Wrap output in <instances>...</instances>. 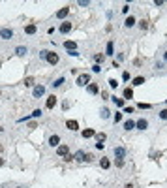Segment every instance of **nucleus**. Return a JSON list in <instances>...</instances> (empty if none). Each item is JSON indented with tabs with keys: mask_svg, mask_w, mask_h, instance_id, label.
I'll return each instance as SVG.
<instances>
[{
	"mask_svg": "<svg viewBox=\"0 0 167 188\" xmlns=\"http://www.w3.org/2000/svg\"><path fill=\"white\" fill-rule=\"evenodd\" d=\"M39 58H43V60H47L51 64V66H57L58 62H60V57H58L55 51H47V49H43V51H39Z\"/></svg>",
	"mask_w": 167,
	"mask_h": 188,
	"instance_id": "nucleus-1",
	"label": "nucleus"
},
{
	"mask_svg": "<svg viewBox=\"0 0 167 188\" xmlns=\"http://www.w3.org/2000/svg\"><path fill=\"white\" fill-rule=\"evenodd\" d=\"M113 154H115V158H117V160H124L126 154H128V151H126V147L118 145V147H115V149H113Z\"/></svg>",
	"mask_w": 167,
	"mask_h": 188,
	"instance_id": "nucleus-2",
	"label": "nucleus"
},
{
	"mask_svg": "<svg viewBox=\"0 0 167 188\" xmlns=\"http://www.w3.org/2000/svg\"><path fill=\"white\" fill-rule=\"evenodd\" d=\"M41 115H43V113H41V109H34L30 115H26V117H21L17 122H28V121H32V119H38V117H41Z\"/></svg>",
	"mask_w": 167,
	"mask_h": 188,
	"instance_id": "nucleus-3",
	"label": "nucleus"
},
{
	"mask_svg": "<svg viewBox=\"0 0 167 188\" xmlns=\"http://www.w3.org/2000/svg\"><path fill=\"white\" fill-rule=\"evenodd\" d=\"M0 38L2 40H11L13 38V28H8V26L0 28Z\"/></svg>",
	"mask_w": 167,
	"mask_h": 188,
	"instance_id": "nucleus-4",
	"label": "nucleus"
},
{
	"mask_svg": "<svg viewBox=\"0 0 167 188\" xmlns=\"http://www.w3.org/2000/svg\"><path fill=\"white\" fill-rule=\"evenodd\" d=\"M71 28H73V26H71V23H70V21H62V23H60V28H58V32H60V34H70Z\"/></svg>",
	"mask_w": 167,
	"mask_h": 188,
	"instance_id": "nucleus-5",
	"label": "nucleus"
},
{
	"mask_svg": "<svg viewBox=\"0 0 167 188\" xmlns=\"http://www.w3.org/2000/svg\"><path fill=\"white\" fill-rule=\"evenodd\" d=\"M43 94H45V87H43V85H36L32 89V96H34V98H41Z\"/></svg>",
	"mask_w": 167,
	"mask_h": 188,
	"instance_id": "nucleus-6",
	"label": "nucleus"
},
{
	"mask_svg": "<svg viewBox=\"0 0 167 188\" xmlns=\"http://www.w3.org/2000/svg\"><path fill=\"white\" fill-rule=\"evenodd\" d=\"M90 83V75L88 74H83V75H79L77 77V85L79 87H86Z\"/></svg>",
	"mask_w": 167,
	"mask_h": 188,
	"instance_id": "nucleus-7",
	"label": "nucleus"
},
{
	"mask_svg": "<svg viewBox=\"0 0 167 188\" xmlns=\"http://www.w3.org/2000/svg\"><path fill=\"white\" fill-rule=\"evenodd\" d=\"M57 154L60 158H64L66 154H70V147H68V145H58L57 147Z\"/></svg>",
	"mask_w": 167,
	"mask_h": 188,
	"instance_id": "nucleus-8",
	"label": "nucleus"
},
{
	"mask_svg": "<svg viewBox=\"0 0 167 188\" xmlns=\"http://www.w3.org/2000/svg\"><path fill=\"white\" fill-rule=\"evenodd\" d=\"M68 13H70V6H64L62 10H58V11H57V15H55V17H57V19H66V17H68Z\"/></svg>",
	"mask_w": 167,
	"mask_h": 188,
	"instance_id": "nucleus-9",
	"label": "nucleus"
},
{
	"mask_svg": "<svg viewBox=\"0 0 167 188\" xmlns=\"http://www.w3.org/2000/svg\"><path fill=\"white\" fill-rule=\"evenodd\" d=\"M86 92L94 96V94H98V92H100V87H98L96 83H88V85H86Z\"/></svg>",
	"mask_w": 167,
	"mask_h": 188,
	"instance_id": "nucleus-10",
	"label": "nucleus"
},
{
	"mask_svg": "<svg viewBox=\"0 0 167 188\" xmlns=\"http://www.w3.org/2000/svg\"><path fill=\"white\" fill-rule=\"evenodd\" d=\"M135 128H137V130H146V128H148V121H146V119L135 121Z\"/></svg>",
	"mask_w": 167,
	"mask_h": 188,
	"instance_id": "nucleus-11",
	"label": "nucleus"
},
{
	"mask_svg": "<svg viewBox=\"0 0 167 188\" xmlns=\"http://www.w3.org/2000/svg\"><path fill=\"white\" fill-rule=\"evenodd\" d=\"M57 105V96H47V102H45V107L47 109H53V107Z\"/></svg>",
	"mask_w": 167,
	"mask_h": 188,
	"instance_id": "nucleus-12",
	"label": "nucleus"
},
{
	"mask_svg": "<svg viewBox=\"0 0 167 188\" xmlns=\"http://www.w3.org/2000/svg\"><path fill=\"white\" fill-rule=\"evenodd\" d=\"M49 145L51 147H58V145H60V135H58V134H53L49 137Z\"/></svg>",
	"mask_w": 167,
	"mask_h": 188,
	"instance_id": "nucleus-13",
	"label": "nucleus"
},
{
	"mask_svg": "<svg viewBox=\"0 0 167 188\" xmlns=\"http://www.w3.org/2000/svg\"><path fill=\"white\" fill-rule=\"evenodd\" d=\"M66 128H68L70 132H77V130H79V122H77V121H68V122H66Z\"/></svg>",
	"mask_w": 167,
	"mask_h": 188,
	"instance_id": "nucleus-14",
	"label": "nucleus"
},
{
	"mask_svg": "<svg viewBox=\"0 0 167 188\" xmlns=\"http://www.w3.org/2000/svg\"><path fill=\"white\" fill-rule=\"evenodd\" d=\"M81 135H83V139H90V137H94V135H96V132H94L92 128H86V130L81 132Z\"/></svg>",
	"mask_w": 167,
	"mask_h": 188,
	"instance_id": "nucleus-15",
	"label": "nucleus"
},
{
	"mask_svg": "<svg viewBox=\"0 0 167 188\" xmlns=\"http://www.w3.org/2000/svg\"><path fill=\"white\" fill-rule=\"evenodd\" d=\"M105 55H107V57H113V55H115V43H113V42H107V45H105Z\"/></svg>",
	"mask_w": 167,
	"mask_h": 188,
	"instance_id": "nucleus-16",
	"label": "nucleus"
},
{
	"mask_svg": "<svg viewBox=\"0 0 167 188\" xmlns=\"http://www.w3.org/2000/svg\"><path fill=\"white\" fill-rule=\"evenodd\" d=\"M135 23H137V19H135L133 15H130V17H126L124 26H126V28H132V26H135Z\"/></svg>",
	"mask_w": 167,
	"mask_h": 188,
	"instance_id": "nucleus-17",
	"label": "nucleus"
},
{
	"mask_svg": "<svg viewBox=\"0 0 167 188\" xmlns=\"http://www.w3.org/2000/svg\"><path fill=\"white\" fill-rule=\"evenodd\" d=\"M122 98H124V100H132L133 98V89H132V87H126V89H124Z\"/></svg>",
	"mask_w": 167,
	"mask_h": 188,
	"instance_id": "nucleus-18",
	"label": "nucleus"
},
{
	"mask_svg": "<svg viewBox=\"0 0 167 188\" xmlns=\"http://www.w3.org/2000/svg\"><path fill=\"white\" fill-rule=\"evenodd\" d=\"M143 83H145V77H143V75H137V77L132 79V87H141Z\"/></svg>",
	"mask_w": 167,
	"mask_h": 188,
	"instance_id": "nucleus-19",
	"label": "nucleus"
},
{
	"mask_svg": "<svg viewBox=\"0 0 167 188\" xmlns=\"http://www.w3.org/2000/svg\"><path fill=\"white\" fill-rule=\"evenodd\" d=\"M26 53H28V47H23V45L15 47V55H19V57H25Z\"/></svg>",
	"mask_w": 167,
	"mask_h": 188,
	"instance_id": "nucleus-20",
	"label": "nucleus"
},
{
	"mask_svg": "<svg viewBox=\"0 0 167 188\" xmlns=\"http://www.w3.org/2000/svg\"><path fill=\"white\" fill-rule=\"evenodd\" d=\"M111 100L115 102V105H117V107L124 109V98H118V96H111Z\"/></svg>",
	"mask_w": 167,
	"mask_h": 188,
	"instance_id": "nucleus-21",
	"label": "nucleus"
},
{
	"mask_svg": "<svg viewBox=\"0 0 167 188\" xmlns=\"http://www.w3.org/2000/svg\"><path fill=\"white\" fill-rule=\"evenodd\" d=\"M64 47L68 49V53H70V51H77V49H75V47H77V43H75V42H70V40H66V42H64Z\"/></svg>",
	"mask_w": 167,
	"mask_h": 188,
	"instance_id": "nucleus-22",
	"label": "nucleus"
},
{
	"mask_svg": "<svg viewBox=\"0 0 167 188\" xmlns=\"http://www.w3.org/2000/svg\"><path fill=\"white\" fill-rule=\"evenodd\" d=\"M64 83H66V79H64V77H58V79H55V81L51 83V85H53V89H60V87L64 85Z\"/></svg>",
	"mask_w": 167,
	"mask_h": 188,
	"instance_id": "nucleus-23",
	"label": "nucleus"
},
{
	"mask_svg": "<svg viewBox=\"0 0 167 188\" xmlns=\"http://www.w3.org/2000/svg\"><path fill=\"white\" fill-rule=\"evenodd\" d=\"M73 160L75 162H85V151H77L73 154Z\"/></svg>",
	"mask_w": 167,
	"mask_h": 188,
	"instance_id": "nucleus-24",
	"label": "nucleus"
},
{
	"mask_svg": "<svg viewBox=\"0 0 167 188\" xmlns=\"http://www.w3.org/2000/svg\"><path fill=\"white\" fill-rule=\"evenodd\" d=\"M133 128H135V121H132V119H128V121H124V130H126V132L133 130Z\"/></svg>",
	"mask_w": 167,
	"mask_h": 188,
	"instance_id": "nucleus-25",
	"label": "nucleus"
},
{
	"mask_svg": "<svg viewBox=\"0 0 167 188\" xmlns=\"http://www.w3.org/2000/svg\"><path fill=\"white\" fill-rule=\"evenodd\" d=\"M25 32L32 36V34H36V32H38V26H36V25H26V26H25Z\"/></svg>",
	"mask_w": 167,
	"mask_h": 188,
	"instance_id": "nucleus-26",
	"label": "nucleus"
},
{
	"mask_svg": "<svg viewBox=\"0 0 167 188\" xmlns=\"http://www.w3.org/2000/svg\"><path fill=\"white\" fill-rule=\"evenodd\" d=\"M100 166H101V169H109V167H111V160L109 158H101L100 160Z\"/></svg>",
	"mask_w": 167,
	"mask_h": 188,
	"instance_id": "nucleus-27",
	"label": "nucleus"
},
{
	"mask_svg": "<svg viewBox=\"0 0 167 188\" xmlns=\"http://www.w3.org/2000/svg\"><path fill=\"white\" fill-rule=\"evenodd\" d=\"M94 137H96V141H98V143H103V141H105V139H107V135L103 134V132H98V134L94 135Z\"/></svg>",
	"mask_w": 167,
	"mask_h": 188,
	"instance_id": "nucleus-28",
	"label": "nucleus"
},
{
	"mask_svg": "<svg viewBox=\"0 0 167 188\" xmlns=\"http://www.w3.org/2000/svg\"><path fill=\"white\" fill-rule=\"evenodd\" d=\"M100 117H101V119H109V117H111V111L107 109V107H101V111H100Z\"/></svg>",
	"mask_w": 167,
	"mask_h": 188,
	"instance_id": "nucleus-29",
	"label": "nucleus"
},
{
	"mask_svg": "<svg viewBox=\"0 0 167 188\" xmlns=\"http://www.w3.org/2000/svg\"><path fill=\"white\" fill-rule=\"evenodd\" d=\"M103 60H105V55H94V62H96V64H100V66H101Z\"/></svg>",
	"mask_w": 167,
	"mask_h": 188,
	"instance_id": "nucleus-30",
	"label": "nucleus"
},
{
	"mask_svg": "<svg viewBox=\"0 0 167 188\" xmlns=\"http://www.w3.org/2000/svg\"><path fill=\"white\" fill-rule=\"evenodd\" d=\"M34 83H36L34 77H26L25 79V87H34Z\"/></svg>",
	"mask_w": 167,
	"mask_h": 188,
	"instance_id": "nucleus-31",
	"label": "nucleus"
},
{
	"mask_svg": "<svg viewBox=\"0 0 167 188\" xmlns=\"http://www.w3.org/2000/svg\"><path fill=\"white\" fill-rule=\"evenodd\" d=\"M107 83H109V87H111V89H117V87H118V81H117V79H113V77H111Z\"/></svg>",
	"mask_w": 167,
	"mask_h": 188,
	"instance_id": "nucleus-32",
	"label": "nucleus"
},
{
	"mask_svg": "<svg viewBox=\"0 0 167 188\" xmlns=\"http://www.w3.org/2000/svg\"><path fill=\"white\" fill-rule=\"evenodd\" d=\"M158 117H160L161 121H167V109H161L160 113H158Z\"/></svg>",
	"mask_w": 167,
	"mask_h": 188,
	"instance_id": "nucleus-33",
	"label": "nucleus"
},
{
	"mask_svg": "<svg viewBox=\"0 0 167 188\" xmlns=\"http://www.w3.org/2000/svg\"><path fill=\"white\" fill-rule=\"evenodd\" d=\"M100 71H101L100 64H92V74H100Z\"/></svg>",
	"mask_w": 167,
	"mask_h": 188,
	"instance_id": "nucleus-34",
	"label": "nucleus"
},
{
	"mask_svg": "<svg viewBox=\"0 0 167 188\" xmlns=\"http://www.w3.org/2000/svg\"><path fill=\"white\" fill-rule=\"evenodd\" d=\"M113 121H115V122H120V121H122V111H118V113H115Z\"/></svg>",
	"mask_w": 167,
	"mask_h": 188,
	"instance_id": "nucleus-35",
	"label": "nucleus"
},
{
	"mask_svg": "<svg viewBox=\"0 0 167 188\" xmlns=\"http://www.w3.org/2000/svg\"><path fill=\"white\" fill-rule=\"evenodd\" d=\"M137 107H139V109H150V107H152V105H150V103H137Z\"/></svg>",
	"mask_w": 167,
	"mask_h": 188,
	"instance_id": "nucleus-36",
	"label": "nucleus"
},
{
	"mask_svg": "<svg viewBox=\"0 0 167 188\" xmlns=\"http://www.w3.org/2000/svg\"><path fill=\"white\" fill-rule=\"evenodd\" d=\"M79 6H81V8H86V6H90V0H79Z\"/></svg>",
	"mask_w": 167,
	"mask_h": 188,
	"instance_id": "nucleus-37",
	"label": "nucleus"
},
{
	"mask_svg": "<svg viewBox=\"0 0 167 188\" xmlns=\"http://www.w3.org/2000/svg\"><path fill=\"white\" fill-rule=\"evenodd\" d=\"M139 26H141V30H146L148 28V23L146 21H139Z\"/></svg>",
	"mask_w": 167,
	"mask_h": 188,
	"instance_id": "nucleus-38",
	"label": "nucleus"
},
{
	"mask_svg": "<svg viewBox=\"0 0 167 188\" xmlns=\"http://www.w3.org/2000/svg\"><path fill=\"white\" fill-rule=\"evenodd\" d=\"M122 81H130V71H124V74H122Z\"/></svg>",
	"mask_w": 167,
	"mask_h": 188,
	"instance_id": "nucleus-39",
	"label": "nucleus"
},
{
	"mask_svg": "<svg viewBox=\"0 0 167 188\" xmlns=\"http://www.w3.org/2000/svg\"><path fill=\"white\" fill-rule=\"evenodd\" d=\"M122 113H128V115H132V113H133V107H124V109H122Z\"/></svg>",
	"mask_w": 167,
	"mask_h": 188,
	"instance_id": "nucleus-40",
	"label": "nucleus"
},
{
	"mask_svg": "<svg viewBox=\"0 0 167 188\" xmlns=\"http://www.w3.org/2000/svg\"><path fill=\"white\" fill-rule=\"evenodd\" d=\"M92 160H94L92 154H85V162H92Z\"/></svg>",
	"mask_w": 167,
	"mask_h": 188,
	"instance_id": "nucleus-41",
	"label": "nucleus"
},
{
	"mask_svg": "<svg viewBox=\"0 0 167 188\" xmlns=\"http://www.w3.org/2000/svg\"><path fill=\"white\" fill-rule=\"evenodd\" d=\"M128 11H130V6H128V4H124V6H122V13H128Z\"/></svg>",
	"mask_w": 167,
	"mask_h": 188,
	"instance_id": "nucleus-42",
	"label": "nucleus"
},
{
	"mask_svg": "<svg viewBox=\"0 0 167 188\" xmlns=\"http://www.w3.org/2000/svg\"><path fill=\"white\" fill-rule=\"evenodd\" d=\"M117 58H118V62H120V60H124V58H126V55H124V53H118Z\"/></svg>",
	"mask_w": 167,
	"mask_h": 188,
	"instance_id": "nucleus-43",
	"label": "nucleus"
},
{
	"mask_svg": "<svg viewBox=\"0 0 167 188\" xmlns=\"http://www.w3.org/2000/svg\"><path fill=\"white\" fill-rule=\"evenodd\" d=\"M164 66H165V62H164V60H161V62H156V68H158V70H161Z\"/></svg>",
	"mask_w": 167,
	"mask_h": 188,
	"instance_id": "nucleus-44",
	"label": "nucleus"
},
{
	"mask_svg": "<svg viewBox=\"0 0 167 188\" xmlns=\"http://www.w3.org/2000/svg\"><path fill=\"white\" fill-rule=\"evenodd\" d=\"M64 160H66V162H71V160H73V154H66Z\"/></svg>",
	"mask_w": 167,
	"mask_h": 188,
	"instance_id": "nucleus-45",
	"label": "nucleus"
},
{
	"mask_svg": "<svg viewBox=\"0 0 167 188\" xmlns=\"http://www.w3.org/2000/svg\"><path fill=\"white\" fill-rule=\"evenodd\" d=\"M115 164H117V167H122V166H124V160H117Z\"/></svg>",
	"mask_w": 167,
	"mask_h": 188,
	"instance_id": "nucleus-46",
	"label": "nucleus"
},
{
	"mask_svg": "<svg viewBox=\"0 0 167 188\" xmlns=\"http://www.w3.org/2000/svg\"><path fill=\"white\" fill-rule=\"evenodd\" d=\"M103 147H105V145H103V143H98V141H96V149H98V151H101Z\"/></svg>",
	"mask_w": 167,
	"mask_h": 188,
	"instance_id": "nucleus-47",
	"label": "nucleus"
},
{
	"mask_svg": "<svg viewBox=\"0 0 167 188\" xmlns=\"http://www.w3.org/2000/svg\"><path fill=\"white\" fill-rule=\"evenodd\" d=\"M107 98H109V94H107L105 90H103V92H101V100H107Z\"/></svg>",
	"mask_w": 167,
	"mask_h": 188,
	"instance_id": "nucleus-48",
	"label": "nucleus"
},
{
	"mask_svg": "<svg viewBox=\"0 0 167 188\" xmlns=\"http://www.w3.org/2000/svg\"><path fill=\"white\" fill-rule=\"evenodd\" d=\"M124 188H133V185H132V182H128V185H124Z\"/></svg>",
	"mask_w": 167,
	"mask_h": 188,
	"instance_id": "nucleus-49",
	"label": "nucleus"
},
{
	"mask_svg": "<svg viewBox=\"0 0 167 188\" xmlns=\"http://www.w3.org/2000/svg\"><path fill=\"white\" fill-rule=\"evenodd\" d=\"M164 62L167 64V51H165V53H164Z\"/></svg>",
	"mask_w": 167,
	"mask_h": 188,
	"instance_id": "nucleus-50",
	"label": "nucleus"
},
{
	"mask_svg": "<svg viewBox=\"0 0 167 188\" xmlns=\"http://www.w3.org/2000/svg\"><path fill=\"white\" fill-rule=\"evenodd\" d=\"M0 166H4V158H0Z\"/></svg>",
	"mask_w": 167,
	"mask_h": 188,
	"instance_id": "nucleus-51",
	"label": "nucleus"
},
{
	"mask_svg": "<svg viewBox=\"0 0 167 188\" xmlns=\"http://www.w3.org/2000/svg\"><path fill=\"white\" fill-rule=\"evenodd\" d=\"M165 103H167V100H165Z\"/></svg>",
	"mask_w": 167,
	"mask_h": 188,
	"instance_id": "nucleus-52",
	"label": "nucleus"
},
{
	"mask_svg": "<svg viewBox=\"0 0 167 188\" xmlns=\"http://www.w3.org/2000/svg\"><path fill=\"white\" fill-rule=\"evenodd\" d=\"M0 94H2V92H0Z\"/></svg>",
	"mask_w": 167,
	"mask_h": 188,
	"instance_id": "nucleus-53",
	"label": "nucleus"
},
{
	"mask_svg": "<svg viewBox=\"0 0 167 188\" xmlns=\"http://www.w3.org/2000/svg\"><path fill=\"white\" fill-rule=\"evenodd\" d=\"M19 188H21V186H19Z\"/></svg>",
	"mask_w": 167,
	"mask_h": 188,
	"instance_id": "nucleus-54",
	"label": "nucleus"
}]
</instances>
